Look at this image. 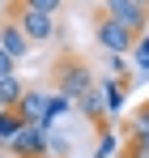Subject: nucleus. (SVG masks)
<instances>
[{
	"instance_id": "f03ea898",
	"label": "nucleus",
	"mask_w": 149,
	"mask_h": 158,
	"mask_svg": "<svg viewBox=\"0 0 149 158\" xmlns=\"http://www.w3.org/2000/svg\"><path fill=\"white\" fill-rule=\"evenodd\" d=\"M47 141H51L47 128H38V124H22L4 150H9L13 158H47V154H51V145H47Z\"/></svg>"
},
{
	"instance_id": "f8f14e48",
	"label": "nucleus",
	"mask_w": 149,
	"mask_h": 158,
	"mask_svg": "<svg viewBox=\"0 0 149 158\" xmlns=\"http://www.w3.org/2000/svg\"><path fill=\"white\" fill-rule=\"evenodd\" d=\"M73 107L81 111V115H90V120H98V115H102V94H98V85H94V90H90L85 98H77Z\"/></svg>"
},
{
	"instance_id": "7ed1b4c3",
	"label": "nucleus",
	"mask_w": 149,
	"mask_h": 158,
	"mask_svg": "<svg viewBox=\"0 0 149 158\" xmlns=\"http://www.w3.org/2000/svg\"><path fill=\"white\" fill-rule=\"evenodd\" d=\"M102 17L119 22V26L132 30V34H145L149 30V9H141L136 0H102Z\"/></svg>"
},
{
	"instance_id": "0eeeda50",
	"label": "nucleus",
	"mask_w": 149,
	"mask_h": 158,
	"mask_svg": "<svg viewBox=\"0 0 149 158\" xmlns=\"http://www.w3.org/2000/svg\"><path fill=\"white\" fill-rule=\"evenodd\" d=\"M136 77H102V111H111V120L124 115V94L132 90Z\"/></svg>"
},
{
	"instance_id": "20e7f679",
	"label": "nucleus",
	"mask_w": 149,
	"mask_h": 158,
	"mask_svg": "<svg viewBox=\"0 0 149 158\" xmlns=\"http://www.w3.org/2000/svg\"><path fill=\"white\" fill-rule=\"evenodd\" d=\"M94 39H98L111 56H128L136 34H132V30H124L119 22H111V17H102V13H98V17H94Z\"/></svg>"
},
{
	"instance_id": "1a4fd4ad",
	"label": "nucleus",
	"mask_w": 149,
	"mask_h": 158,
	"mask_svg": "<svg viewBox=\"0 0 149 158\" xmlns=\"http://www.w3.org/2000/svg\"><path fill=\"white\" fill-rule=\"evenodd\" d=\"M22 94H26V85H22L17 73H4V77H0V107H4V111H13V107L22 103Z\"/></svg>"
},
{
	"instance_id": "9d476101",
	"label": "nucleus",
	"mask_w": 149,
	"mask_h": 158,
	"mask_svg": "<svg viewBox=\"0 0 149 158\" xmlns=\"http://www.w3.org/2000/svg\"><path fill=\"white\" fill-rule=\"evenodd\" d=\"M132 64H136V73H141V77H149V30L145 34H136V39H132Z\"/></svg>"
},
{
	"instance_id": "6e6552de",
	"label": "nucleus",
	"mask_w": 149,
	"mask_h": 158,
	"mask_svg": "<svg viewBox=\"0 0 149 158\" xmlns=\"http://www.w3.org/2000/svg\"><path fill=\"white\" fill-rule=\"evenodd\" d=\"M0 52L9 56L13 64L30 56V39H26L22 30H17V22H4V26H0Z\"/></svg>"
},
{
	"instance_id": "423d86ee",
	"label": "nucleus",
	"mask_w": 149,
	"mask_h": 158,
	"mask_svg": "<svg viewBox=\"0 0 149 158\" xmlns=\"http://www.w3.org/2000/svg\"><path fill=\"white\" fill-rule=\"evenodd\" d=\"M47 98H51V90H30V85H26L22 103L13 107V111L22 115V124H38V128H43V120H47Z\"/></svg>"
},
{
	"instance_id": "4468645a",
	"label": "nucleus",
	"mask_w": 149,
	"mask_h": 158,
	"mask_svg": "<svg viewBox=\"0 0 149 158\" xmlns=\"http://www.w3.org/2000/svg\"><path fill=\"white\" fill-rule=\"evenodd\" d=\"M17 128H22V115L17 111H0V145H9Z\"/></svg>"
},
{
	"instance_id": "39448f33",
	"label": "nucleus",
	"mask_w": 149,
	"mask_h": 158,
	"mask_svg": "<svg viewBox=\"0 0 149 158\" xmlns=\"http://www.w3.org/2000/svg\"><path fill=\"white\" fill-rule=\"evenodd\" d=\"M17 30H22L30 43H47L51 34H55V17H47V13H30V9H17Z\"/></svg>"
},
{
	"instance_id": "6ab92c4d",
	"label": "nucleus",
	"mask_w": 149,
	"mask_h": 158,
	"mask_svg": "<svg viewBox=\"0 0 149 158\" xmlns=\"http://www.w3.org/2000/svg\"><path fill=\"white\" fill-rule=\"evenodd\" d=\"M13 69H17V64H13V60H9V56L0 52V77H4V73H13Z\"/></svg>"
},
{
	"instance_id": "ddd939ff",
	"label": "nucleus",
	"mask_w": 149,
	"mask_h": 158,
	"mask_svg": "<svg viewBox=\"0 0 149 158\" xmlns=\"http://www.w3.org/2000/svg\"><path fill=\"white\" fill-rule=\"evenodd\" d=\"M124 158H149V132H128Z\"/></svg>"
},
{
	"instance_id": "2eb2a0df",
	"label": "nucleus",
	"mask_w": 149,
	"mask_h": 158,
	"mask_svg": "<svg viewBox=\"0 0 149 158\" xmlns=\"http://www.w3.org/2000/svg\"><path fill=\"white\" fill-rule=\"evenodd\" d=\"M22 9H30V13H47V17H55L60 9H64V0H17Z\"/></svg>"
},
{
	"instance_id": "9b49d317",
	"label": "nucleus",
	"mask_w": 149,
	"mask_h": 158,
	"mask_svg": "<svg viewBox=\"0 0 149 158\" xmlns=\"http://www.w3.org/2000/svg\"><path fill=\"white\" fill-rule=\"evenodd\" d=\"M68 111H73V103H68L64 94H55V90H51V98H47V120H43V128H51V124H55L60 115H68Z\"/></svg>"
},
{
	"instance_id": "5701e85b",
	"label": "nucleus",
	"mask_w": 149,
	"mask_h": 158,
	"mask_svg": "<svg viewBox=\"0 0 149 158\" xmlns=\"http://www.w3.org/2000/svg\"><path fill=\"white\" fill-rule=\"evenodd\" d=\"M0 111H4V107H0Z\"/></svg>"
},
{
	"instance_id": "4be33fe9",
	"label": "nucleus",
	"mask_w": 149,
	"mask_h": 158,
	"mask_svg": "<svg viewBox=\"0 0 149 158\" xmlns=\"http://www.w3.org/2000/svg\"><path fill=\"white\" fill-rule=\"evenodd\" d=\"M0 9H4V0H0Z\"/></svg>"
},
{
	"instance_id": "f257e3e1",
	"label": "nucleus",
	"mask_w": 149,
	"mask_h": 158,
	"mask_svg": "<svg viewBox=\"0 0 149 158\" xmlns=\"http://www.w3.org/2000/svg\"><path fill=\"white\" fill-rule=\"evenodd\" d=\"M90 90H94V69H90V60L64 52L55 60V94H64L68 103H77V98H85Z\"/></svg>"
},
{
	"instance_id": "a211bd4d",
	"label": "nucleus",
	"mask_w": 149,
	"mask_h": 158,
	"mask_svg": "<svg viewBox=\"0 0 149 158\" xmlns=\"http://www.w3.org/2000/svg\"><path fill=\"white\" fill-rule=\"evenodd\" d=\"M107 69H111V77H128V64H124V56H111V52H107Z\"/></svg>"
},
{
	"instance_id": "f3484780",
	"label": "nucleus",
	"mask_w": 149,
	"mask_h": 158,
	"mask_svg": "<svg viewBox=\"0 0 149 158\" xmlns=\"http://www.w3.org/2000/svg\"><path fill=\"white\" fill-rule=\"evenodd\" d=\"M128 132H149V103H141L128 120Z\"/></svg>"
},
{
	"instance_id": "aec40b11",
	"label": "nucleus",
	"mask_w": 149,
	"mask_h": 158,
	"mask_svg": "<svg viewBox=\"0 0 149 158\" xmlns=\"http://www.w3.org/2000/svg\"><path fill=\"white\" fill-rule=\"evenodd\" d=\"M136 4H141V9H149V0H136Z\"/></svg>"
},
{
	"instance_id": "412c9836",
	"label": "nucleus",
	"mask_w": 149,
	"mask_h": 158,
	"mask_svg": "<svg viewBox=\"0 0 149 158\" xmlns=\"http://www.w3.org/2000/svg\"><path fill=\"white\" fill-rule=\"evenodd\" d=\"M0 158H13V154H9V150H0Z\"/></svg>"
},
{
	"instance_id": "dca6fc26",
	"label": "nucleus",
	"mask_w": 149,
	"mask_h": 158,
	"mask_svg": "<svg viewBox=\"0 0 149 158\" xmlns=\"http://www.w3.org/2000/svg\"><path fill=\"white\" fill-rule=\"evenodd\" d=\"M115 150H119L115 132H111V128H102V141H98V150H94V158H115Z\"/></svg>"
}]
</instances>
